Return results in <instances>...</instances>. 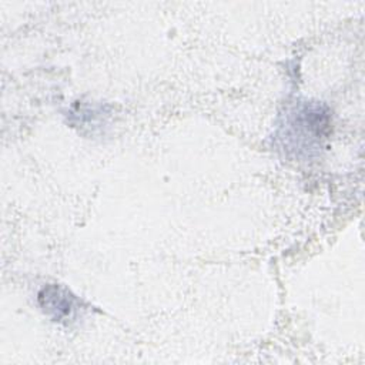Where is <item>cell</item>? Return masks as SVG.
Returning <instances> with one entry per match:
<instances>
[{
  "mask_svg": "<svg viewBox=\"0 0 365 365\" xmlns=\"http://www.w3.org/2000/svg\"><path fill=\"white\" fill-rule=\"evenodd\" d=\"M331 117L327 106L318 101H307L288 113L282 130L285 150L297 155H309L318 150L329 134Z\"/></svg>",
  "mask_w": 365,
  "mask_h": 365,
  "instance_id": "6da1fadb",
  "label": "cell"
},
{
  "mask_svg": "<svg viewBox=\"0 0 365 365\" xmlns=\"http://www.w3.org/2000/svg\"><path fill=\"white\" fill-rule=\"evenodd\" d=\"M37 299L46 315H48L54 322L66 325L74 322L81 311H84L81 301L70 289L57 284L43 287Z\"/></svg>",
  "mask_w": 365,
  "mask_h": 365,
  "instance_id": "7a4b0ae2",
  "label": "cell"
}]
</instances>
